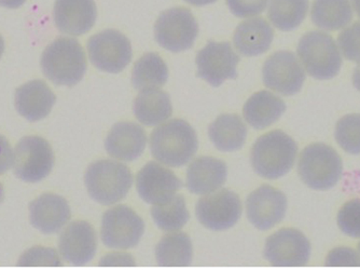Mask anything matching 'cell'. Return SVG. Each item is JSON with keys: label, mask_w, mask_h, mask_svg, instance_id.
<instances>
[{"label": "cell", "mask_w": 360, "mask_h": 271, "mask_svg": "<svg viewBox=\"0 0 360 271\" xmlns=\"http://www.w3.org/2000/svg\"><path fill=\"white\" fill-rule=\"evenodd\" d=\"M4 51H5V42H4V38L0 35V58L3 56Z\"/></svg>", "instance_id": "44"}, {"label": "cell", "mask_w": 360, "mask_h": 271, "mask_svg": "<svg viewBox=\"0 0 360 271\" xmlns=\"http://www.w3.org/2000/svg\"><path fill=\"white\" fill-rule=\"evenodd\" d=\"M146 146L145 130L135 122H119L113 125L105 141L107 153L113 159L127 163L139 159Z\"/></svg>", "instance_id": "20"}, {"label": "cell", "mask_w": 360, "mask_h": 271, "mask_svg": "<svg viewBox=\"0 0 360 271\" xmlns=\"http://www.w3.org/2000/svg\"><path fill=\"white\" fill-rule=\"evenodd\" d=\"M266 88L285 95L297 94L305 82L304 68L292 52L278 51L272 54L262 68Z\"/></svg>", "instance_id": "14"}, {"label": "cell", "mask_w": 360, "mask_h": 271, "mask_svg": "<svg viewBox=\"0 0 360 271\" xmlns=\"http://www.w3.org/2000/svg\"><path fill=\"white\" fill-rule=\"evenodd\" d=\"M4 187L3 185H1V183H0V204H1V202H3L4 200Z\"/></svg>", "instance_id": "45"}, {"label": "cell", "mask_w": 360, "mask_h": 271, "mask_svg": "<svg viewBox=\"0 0 360 271\" xmlns=\"http://www.w3.org/2000/svg\"><path fill=\"white\" fill-rule=\"evenodd\" d=\"M353 8L349 0H314L311 18L321 30H339L353 19Z\"/></svg>", "instance_id": "28"}, {"label": "cell", "mask_w": 360, "mask_h": 271, "mask_svg": "<svg viewBox=\"0 0 360 271\" xmlns=\"http://www.w3.org/2000/svg\"><path fill=\"white\" fill-rule=\"evenodd\" d=\"M41 68L53 84L75 86L84 79L88 68L84 48L74 38H58L42 53Z\"/></svg>", "instance_id": "3"}, {"label": "cell", "mask_w": 360, "mask_h": 271, "mask_svg": "<svg viewBox=\"0 0 360 271\" xmlns=\"http://www.w3.org/2000/svg\"><path fill=\"white\" fill-rule=\"evenodd\" d=\"M53 165V149L42 137H23L14 149V174L26 183H38L46 179Z\"/></svg>", "instance_id": "9"}, {"label": "cell", "mask_w": 360, "mask_h": 271, "mask_svg": "<svg viewBox=\"0 0 360 271\" xmlns=\"http://www.w3.org/2000/svg\"><path fill=\"white\" fill-rule=\"evenodd\" d=\"M169 79V68L158 53L145 54L136 63L132 72V84L136 90L160 88Z\"/></svg>", "instance_id": "29"}, {"label": "cell", "mask_w": 360, "mask_h": 271, "mask_svg": "<svg viewBox=\"0 0 360 271\" xmlns=\"http://www.w3.org/2000/svg\"><path fill=\"white\" fill-rule=\"evenodd\" d=\"M328 266H360V254L349 248H338L326 260Z\"/></svg>", "instance_id": "37"}, {"label": "cell", "mask_w": 360, "mask_h": 271, "mask_svg": "<svg viewBox=\"0 0 360 271\" xmlns=\"http://www.w3.org/2000/svg\"><path fill=\"white\" fill-rule=\"evenodd\" d=\"M228 169L224 161L214 157H200L187 170L186 185L194 195H207L224 185Z\"/></svg>", "instance_id": "22"}, {"label": "cell", "mask_w": 360, "mask_h": 271, "mask_svg": "<svg viewBox=\"0 0 360 271\" xmlns=\"http://www.w3.org/2000/svg\"><path fill=\"white\" fill-rule=\"evenodd\" d=\"M58 248L66 262L75 266H84L96 254V232L91 224L84 220L72 222L60 234Z\"/></svg>", "instance_id": "17"}, {"label": "cell", "mask_w": 360, "mask_h": 271, "mask_svg": "<svg viewBox=\"0 0 360 271\" xmlns=\"http://www.w3.org/2000/svg\"><path fill=\"white\" fill-rule=\"evenodd\" d=\"M94 0H56L53 18L56 27L68 35L81 36L92 30L96 21Z\"/></svg>", "instance_id": "18"}, {"label": "cell", "mask_w": 360, "mask_h": 271, "mask_svg": "<svg viewBox=\"0 0 360 271\" xmlns=\"http://www.w3.org/2000/svg\"><path fill=\"white\" fill-rule=\"evenodd\" d=\"M343 165L339 153L323 143L309 145L301 153L298 173L305 185L314 190H328L341 179Z\"/></svg>", "instance_id": "5"}, {"label": "cell", "mask_w": 360, "mask_h": 271, "mask_svg": "<svg viewBox=\"0 0 360 271\" xmlns=\"http://www.w3.org/2000/svg\"><path fill=\"white\" fill-rule=\"evenodd\" d=\"M264 255L272 266H305L311 256V244L299 230L283 228L269 237Z\"/></svg>", "instance_id": "13"}, {"label": "cell", "mask_w": 360, "mask_h": 271, "mask_svg": "<svg viewBox=\"0 0 360 271\" xmlns=\"http://www.w3.org/2000/svg\"><path fill=\"white\" fill-rule=\"evenodd\" d=\"M26 0H0V7L8 8V9H16L22 7Z\"/></svg>", "instance_id": "40"}, {"label": "cell", "mask_w": 360, "mask_h": 271, "mask_svg": "<svg viewBox=\"0 0 360 271\" xmlns=\"http://www.w3.org/2000/svg\"><path fill=\"white\" fill-rule=\"evenodd\" d=\"M286 111L284 101L270 91H259L245 103L243 116L250 127L264 130L276 122Z\"/></svg>", "instance_id": "24"}, {"label": "cell", "mask_w": 360, "mask_h": 271, "mask_svg": "<svg viewBox=\"0 0 360 271\" xmlns=\"http://www.w3.org/2000/svg\"><path fill=\"white\" fill-rule=\"evenodd\" d=\"M309 11V0H271L269 19L277 30L290 32L301 25Z\"/></svg>", "instance_id": "30"}, {"label": "cell", "mask_w": 360, "mask_h": 271, "mask_svg": "<svg viewBox=\"0 0 360 271\" xmlns=\"http://www.w3.org/2000/svg\"><path fill=\"white\" fill-rule=\"evenodd\" d=\"M240 58L230 42H208L196 54L198 76L210 86H221L228 79L238 78Z\"/></svg>", "instance_id": "12"}, {"label": "cell", "mask_w": 360, "mask_h": 271, "mask_svg": "<svg viewBox=\"0 0 360 271\" xmlns=\"http://www.w3.org/2000/svg\"><path fill=\"white\" fill-rule=\"evenodd\" d=\"M353 1L354 8L355 11L357 12L358 17L360 18V0H352Z\"/></svg>", "instance_id": "43"}, {"label": "cell", "mask_w": 360, "mask_h": 271, "mask_svg": "<svg viewBox=\"0 0 360 271\" xmlns=\"http://www.w3.org/2000/svg\"><path fill=\"white\" fill-rule=\"evenodd\" d=\"M14 153L5 137L0 134V174L7 172L13 165Z\"/></svg>", "instance_id": "38"}, {"label": "cell", "mask_w": 360, "mask_h": 271, "mask_svg": "<svg viewBox=\"0 0 360 271\" xmlns=\"http://www.w3.org/2000/svg\"><path fill=\"white\" fill-rule=\"evenodd\" d=\"M297 153L298 146L292 137L281 130L271 131L255 141L250 161L259 177L277 179L292 169Z\"/></svg>", "instance_id": "2"}, {"label": "cell", "mask_w": 360, "mask_h": 271, "mask_svg": "<svg viewBox=\"0 0 360 271\" xmlns=\"http://www.w3.org/2000/svg\"><path fill=\"white\" fill-rule=\"evenodd\" d=\"M70 216L68 200L56 194H44L30 204V222L44 234L60 232L70 222Z\"/></svg>", "instance_id": "19"}, {"label": "cell", "mask_w": 360, "mask_h": 271, "mask_svg": "<svg viewBox=\"0 0 360 271\" xmlns=\"http://www.w3.org/2000/svg\"><path fill=\"white\" fill-rule=\"evenodd\" d=\"M193 258L190 237L185 232H172L161 239L155 248V260L159 266H189Z\"/></svg>", "instance_id": "27"}, {"label": "cell", "mask_w": 360, "mask_h": 271, "mask_svg": "<svg viewBox=\"0 0 360 271\" xmlns=\"http://www.w3.org/2000/svg\"><path fill=\"white\" fill-rule=\"evenodd\" d=\"M338 46L347 60L360 63V22L342 30L338 37Z\"/></svg>", "instance_id": "34"}, {"label": "cell", "mask_w": 360, "mask_h": 271, "mask_svg": "<svg viewBox=\"0 0 360 271\" xmlns=\"http://www.w3.org/2000/svg\"><path fill=\"white\" fill-rule=\"evenodd\" d=\"M232 13L238 18H250L262 13L269 0H226Z\"/></svg>", "instance_id": "36"}, {"label": "cell", "mask_w": 360, "mask_h": 271, "mask_svg": "<svg viewBox=\"0 0 360 271\" xmlns=\"http://www.w3.org/2000/svg\"><path fill=\"white\" fill-rule=\"evenodd\" d=\"M183 187V183L172 170L160 163H147L136 177V189L146 203L160 204L167 202Z\"/></svg>", "instance_id": "16"}, {"label": "cell", "mask_w": 360, "mask_h": 271, "mask_svg": "<svg viewBox=\"0 0 360 271\" xmlns=\"http://www.w3.org/2000/svg\"><path fill=\"white\" fill-rule=\"evenodd\" d=\"M335 141L351 155L360 153V114L342 117L335 125Z\"/></svg>", "instance_id": "32"}, {"label": "cell", "mask_w": 360, "mask_h": 271, "mask_svg": "<svg viewBox=\"0 0 360 271\" xmlns=\"http://www.w3.org/2000/svg\"><path fill=\"white\" fill-rule=\"evenodd\" d=\"M145 232L143 218L129 206H120L105 212L101 238L106 248L129 250L135 248Z\"/></svg>", "instance_id": "8"}, {"label": "cell", "mask_w": 360, "mask_h": 271, "mask_svg": "<svg viewBox=\"0 0 360 271\" xmlns=\"http://www.w3.org/2000/svg\"><path fill=\"white\" fill-rule=\"evenodd\" d=\"M56 102V94L42 80H32L15 91L16 111L30 122L46 118Z\"/></svg>", "instance_id": "21"}, {"label": "cell", "mask_w": 360, "mask_h": 271, "mask_svg": "<svg viewBox=\"0 0 360 271\" xmlns=\"http://www.w3.org/2000/svg\"><path fill=\"white\" fill-rule=\"evenodd\" d=\"M353 84L358 91H360V63L356 66L355 70L353 74Z\"/></svg>", "instance_id": "42"}, {"label": "cell", "mask_w": 360, "mask_h": 271, "mask_svg": "<svg viewBox=\"0 0 360 271\" xmlns=\"http://www.w3.org/2000/svg\"><path fill=\"white\" fill-rule=\"evenodd\" d=\"M151 218L163 232H178L189 222L190 214L185 198L175 195L167 202L155 204L151 208Z\"/></svg>", "instance_id": "31"}, {"label": "cell", "mask_w": 360, "mask_h": 271, "mask_svg": "<svg viewBox=\"0 0 360 271\" xmlns=\"http://www.w3.org/2000/svg\"><path fill=\"white\" fill-rule=\"evenodd\" d=\"M338 226L343 234L360 239V199H354L342 206L338 214Z\"/></svg>", "instance_id": "33"}, {"label": "cell", "mask_w": 360, "mask_h": 271, "mask_svg": "<svg viewBox=\"0 0 360 271\" xmlns=\"http://www.w3.org/2000/svg\"><path fill=\"white\" fill-rule=\"evenodd\" d=\"M210 141L224 153L240 151L248 139V127L238 115H220L208 127Z\"/></svg>", "instance_id": "26"}, {"label": "cell", "mask_w": 360, "mask_h": 271, "mask_svg": "<svg viewBox=\"0 0 360 271\" xmlns=\"http://www.w3.org/2000/svg\"><path fill=\"white\" fill-rule=\"evenodd\" d=\"M358 251H359V254H360V242H359V244H358Z\"/></svg>", "instance_id": "46"}, {"label": "cell", "mask_w": 360, "mask_h": 271, "mask_svg": "<svg viewBox=\"0 0 360 271\" xmlns=\"http://www.w3.org/2000/svg\"><path fill=\"white\" fill-rule=\"evenodd\" d=\"M199 25L193 14L183 7L162 12L155 24V38L167 51L183 52L193 46Z\"/></svg>", "instance_id": "7"}, {"label": "cell", "mask_w": 360, "mask_h": 271, "mask_svg": "<svg viewBox=\"0 0 360 271\" xmlns=\"http://www.w3.org/2000/svg\"><path fill=\"white\" fill-rule=\"evenodd\" d=\"M84 183L94 201L112 206L127 197L133 185V174L124 163L104 159L88 168Z\"/></svg>", "instance_id": "4"}, {"label": "cell", "mask_w": 360, "mask_h": 271, "mask_svg": "<svg viewBox=\"0 0 360 271\" xmlns=\"http://www.w3.org/2000/svg\"><path fill=\"white\" fill-rule=\"evenodd\" d=\"M135 117L141 125L155 127L165 122L173 114L169 95L159 88L143 89L133 106Z\"/></svg>", "instance_id": "25"}, {"label": "cell", "mask_w": 360, "mask_h": 271, "mask_svg": "<svg viewBox=\"0 0 360 271\" xmlns=\"http://www.w3.org/2000/svg\"><path fill=\"white\" fill-rule=\"evenodd\" d=\"M287 198L284 193L270 185L259 187L246 200L248 220L259 230H269L284 220Z\"/></svg>", "instance_id": "15"}, {"label": "cell", "mask_w": 360, "mask_h": 271, "mask_svg": "<svg viewBox=\"0 0 360 271\" xmlns=\"http://www.w3.org/2000/svg\"><path fill=\"white\" fill-rule=\"evenodd\" d=\"M274 32L262 18L246 20L236 27L233 44L244 56H259L270 49Z\"/></svg>", "instance_id": "23"}, {"label": "cell", "mask_w": 360, "mask_h": 271, "mask_svg": "<svg viewBox=\"0 0 360 271\" xmlns=\"http://www.w3.org/2000/svg\"><path fill=\"white\" fill-rule=\"evenodd\" d=\"M185 1L190 5L196 6V7H203V6L216 3L217 0H185Z\"/></svg>", "instance_id": "41"}, {"label": "cell", "mask_w": 360, "mask_h": 271, "mask_svg": "<svg viewBox=\"0 0 360 271\" xmlns=\"http://www.w3.org/2000/svg\"><path fill=\"white\" fill-rule=\"evenodd\" d=\"M199 149V139L193 127L181 119H173L159 125L150 137L151 155L167 167L187 165Z\"/></svg>", "instance_id": "1"}, {"label": "cell", "mask_w": 360, "mask_h": 271, "mask_svg": "<svg viewBox=\"0 0 360 271\" xmlns=\"http://www.w3.org/2000/svg\"><path fill=\"white\" fill-rule=\"evenodd\" d=\"M297 52L307 74L317 80L333 79L341 70V52L333 38L323 32L313 30L305 34Z\"/></svg>", "instance_id": "6"}, {"label": "cell", "mask_w": 360, "mask_h": 271, "mask_svg": "<svg viewBox=\"0 0 360 271\" xmlns=\"http://www.w3.org/2000/svg\"><path fill=\"white\" fill-rule=\"evenodd\" d=\"M88 52L95 68L110 74L124 70L133 56L129 38L115 30H106L92 36L88 42Z\"/></svg>", "instance_id": "10"}, {"label": "cell", "mask_w": 360, "mask_h": 271, "mask_svg": "<svg viewBox=\"0 0 360 271\" xmlns=\"http://www.w3.org/2000/svg\"><path fill=\"white\" fill-rule=\"evenodd\" d=\"M20 266H60V256L53 248H32L22 255Z\"/></svg>", "instance_id": "35"}, {"label": "cell", "mask_w": 360, "mask_h": 271, "mask_svg": "<svg viewBox=\"0 0 360 271\" xmlns=\"http://www.w3.org/2000/svg\"><path fill=\"white\" fill-rule=\"evenodd\" d=\"M242 212L240 197L230 189L216 190L204 195L195 206L198 220L212 232H224L234 227Z\"/></svg>", "instance_id": "11"}, {"label": "cell", "mask_w": 360, "mask_h": 271, "mask_svg": "<svg viewBox=\"0 0 360 271\" xmlns=\"http://www.w3.org/2000/svg\"><path fill=\"white\" fill-rule=\"evenodd\" d=\"M100 266H135V260L127 253H110L101 260Z\"/></svg>", "instance_id": "39"}]
</instances>
